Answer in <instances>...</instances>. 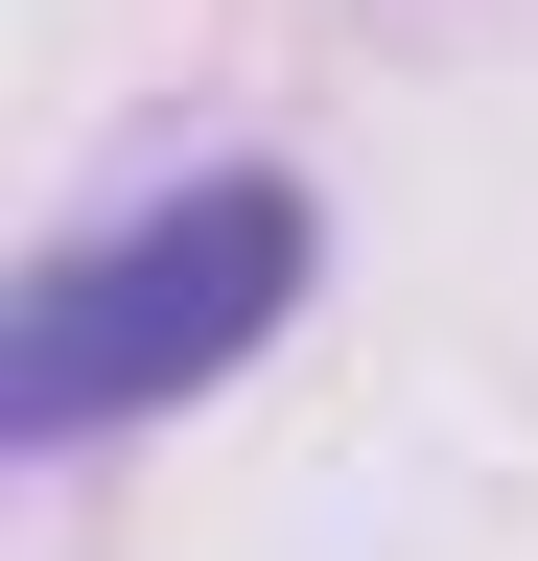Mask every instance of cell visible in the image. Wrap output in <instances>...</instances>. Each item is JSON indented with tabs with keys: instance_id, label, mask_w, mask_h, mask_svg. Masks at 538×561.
Returning a JSON list of instances; mask_svg holds the SVG:
<instances>
[{
	"instance_id": "obj_1",
	"label": "cell",
	"mask_w": 538,
	"mask_h": 561,
	"mask_svg": "<svg viewBox=\"0 0 538 561\" xmlns=\"http://www.w3.org/2000/svg\"><path fill=\"white\" fill-rule=\"evenodd\" d=\"M305 187H257V164H211V187H164V210H117V234H71L24 280V328H0V445H94V421H164L187 375H234L257 328L305 305Z\"/></svg>"
}]
</instances>
